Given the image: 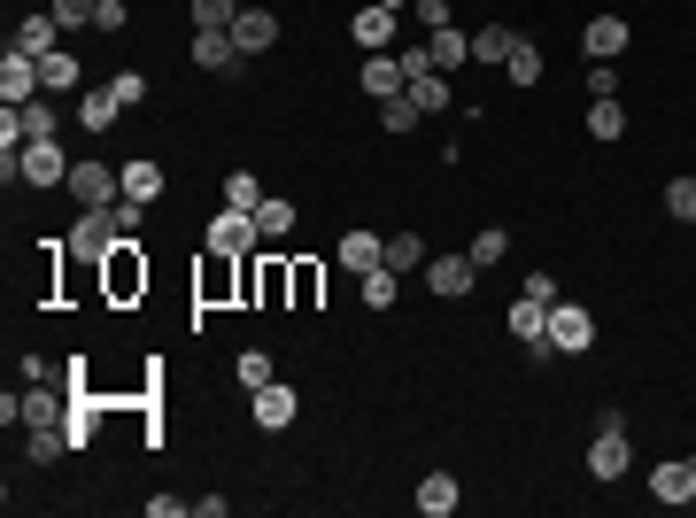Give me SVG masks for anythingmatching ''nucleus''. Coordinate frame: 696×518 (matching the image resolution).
I'll use <instances>...</instances> for the list:
<instances>
[{"mask_svg": "<svg viewBox=\"0 0 696 518\" xmlns=\"http://www.w3.org/2000/svg\"><path fill=\"white\" fill-rule=\"evenodd\" d=\"M70 156H62V140H31V148H16V186H70Z\"/></svg>", "mask_w": 696, "mask_h": 518, "instance_id": "obj_3", "label": "nucleus"}, {"mask_svg": "<svg viewBox=\"0 0 696 518\" xmlns=\"http://www.w3.org/2000/svg\"><path fill=\"white\" fill-rule=\"evenodd\" d=\"M225 209H248V217H256V209H264V178L256 171H225Z\"/></svg>", "mask_w": 696, "mask_h": 518, "instance_id": "obj_29", "label": "nucleus"}, {"mask_svg": "<svg viewBox=\"0 0 696 518\" xmlns=\"http://www.w3.org/2000/svg\"><path fill=\"white\" fill-rule=\"evenodd\" d=\"M356 86H364L371 101H395V93L410 86V70H402V54H364V70H356Z\"/></svg>", "mask_w": 696, "mask_h": 518, "instance_id": "obj_14", "label": "nucleus"}, {"mask_svg": "<svg viewBox=\"0 0 696 518\" xmlns=\"http://www.w3.org/2000/svg\"><path fill=\"white\" fill-rule=\"evenodd\" d=\"M240 302V256H225V248H209V271H201V302Z\"/></svg>", "mask_w": 696, "mask_h": 518, "instance_id": "obj_19", "label": "nucleus"}, {"mask_svg": "<svg viewBox=\"0 0 696 518\" xmlns=\"http://www.w3.org/2000/svg\"><path fill=\"white\" fill-rule=\"evenodd\" d=\"M379 124H387V132H418L426 117H418V101H410V93H395V101H379Z\"/></svg>", "mask_w": 696, "mask_h": 518, "instance_id": "obj_36", "label": "nucleus"}, {"mask_svg": "<svg viewBox=\"0 0 696 518\" xmlns=\"http://www.w3.org/2000/svg\"><path fill=\"white\" fill-rule=\"evenodd\" d=\"M519 295H534V302H557V279H549V271H526Z\"/></svg>", "mask_w": 696, "mask_h": 518, "instance_id": "obj_48", "label": "nucleus"}, {"mask_svg": "<svg viewBox=\"0 0 696 518\" xmlns=\"http://www.w3.org/2000/svg\"><path fill=\"white\" fill-rule=\"evenodd\" d=\"M0 101H8V109H23V101H39V54H23V47H8V62H0Z\"/></svg>", "mask_w": 696, "mask_h": 518, "instance_id": "obj_7", "label": "nucleus"}, {"mask_svg": "<svg viewBox=\"0 0 696 518\" xmlns=\"http://www.w3.org/2000/svg\"><path fill=\"white\" fill-rule=\"evenodd\" d=\"M78 78H86V62H78L70 47H54V54H39V93H86Z\"/></svg>", "mask_w": 696, "mask_h": 518, "instance_id": "obj_17", "label": "nucleus"}, {"mask_svg": "<svg viewBox=\"0 0 696 518\" xmlns=\"http://www.w3.org/2000/svg\"><path fill=\"white\" fill-rule=\"evenodd\" d=\"M225 31L240 39V54H271V47H279V16H271V8H240Z\"/></svg>", "mask_w": 696, "mask_h": 518, "instance_id": "obj_11", "label": "nucleus"}, {"mask_svg": "<svg viewBox=\"0 0 696 518\" xmlns=\"http://www.w3.org/2000/svg\"><path fill=\"white\" fill-rule=\"evenodd\" d=\"M54 23H62V31H78V23H93V0H54Z\"/></svg>", "mask_w": 696, "mask_h": 518, "instance_id": "obj_42", "label": "nucleus"}, {"mask_svg": "<svg viewBox=\"0 0 696 518\" xmlns=\"http://www.w3.org/2000/svg\"><path fill=\"white\" fill-rule=\"evenodd\" d=\"M473 279H480V263H473V256H426V287H434L441 302L473 295Z\"/></svg>", "mask_w": 696, "mask_h": 518, "instance_id": "obj_10", "label": "nucleus"}, {"mask_svg": "<svg viewBox=\"0 0 696 518\" xmlns=\"http://www.w3.org/2000/svg\"><path fill=\"white\" fill-rule=\"evenodd\" d=\"M379 8H395V16H402V8H410V0H379Z\"/></svg>", "mask_w": 696, "mask_h": 518, "instance_id": "obj_49", "label": "nucleus"}, {"mask_svg": "<svg viewBox=\"0 0 696 518\" xmlns=\"http://www.w3.org/2000/svg\"><path fill=\"white\" fill-rule=\"evenodd\" d=\"M109 93H117L125 109H140V101H148V70H117V78H109Z\"/></svg>", "mask_w": 696, "mask_h": 518, "instance_id": "obj_40", "label": "nucleus"}, {"mask_svg": "<svg viewBox=\"0 0 696 518\" xmlns=\"http://www.w3.org/2000/svg\"><path fill=\"white\" fill-rule=\"evenodd\" d=\"M295 217H302V209H295L287 193H264V209H256V232H264V240H287V232H295Z\"/></svg>", "mask_w": 696, "mask_h": 518, "instance_id": "obj_28", "label": "nucleus"}, {"mask_svg": "<svg viewBox=\"0 0 696 518\" xmlns=\"http://www.w3.org/2000/svg\"><path fill=\"white\" fill-rule=\"evenodd\" d=\"M596 348V318L580 310V302H549V356H588Z\"/></svg>", "mask_w": 696, "mask_h": 518, "instance_id": "obj_2", "label": "nucleus"}, {"mask_svg": "<svg viewBox=\"0 0 696 518\" xmlns=\"http://www.w3.org/2000/svg\"><path fill=\"white\" fill-rule=\"evenodd\" d=\"M379 263H387V240H379L371 225L341 232V271H356V279H364V271H379Z\"/></svg>", "mask_w": 696, "mask_h": 518, "instance_id": "obj_16", "label": "nucleus"}, {"mask_svg": "<svg viewBox=\"0 0 696 518\" xmlns=\"http://www.w3.org/2000/svg\"><path fill=\"white\" fill-rule=\"evenodd\" d=\"M504 70H511V86H534V78H541V47H534V39H511Z\"/></svg>", "mask_w": 696, "mask_h": 518, "instance_id": "obj_31", "label": "nucleus"}, {"mask_svg": "<svg viewBox=\"0 0 696 518\" xmlns=\"http://www.w3.org/2000/svg\"><path fill=\"white\" fill-rule=\"evenodd\" d=\"M109 209H117V201H109ZM109 209H78V232H70V248H78L86 263H101V256L117 248V217H109Z\"/></svg>", "mask_w": 696, "mask_h": 518, "instance_id": "obj_8", "label": "nucleus"}, {"mask_svg": "<svg viewBox=\"0 0 696 518\" xmlns=\"http://www.w3.org/2000/svg\"><path fill=\"white\" fill-rule=\"evenodd\" d=\"M426 54H434V70H441V78H449V70H457V62H473V39H465V31H457V23H441V31H426Z\"/></svg>", "mask_w": 696, "mask_h": 518, "instance_id": "obj_23", "label": "nucleus"}, {"mask_svg": "<svg viewBox=\"0 0 696 518\" xmlns=\"http://www.w3.org/2000/svg\"><path fill=\"white\" fill-rule=\"evenodd\" d=\"M465 256H473V263H480V271H488V263H504V256H511V232H504V225H480V232H473V248H465Z\"/></svg>", "mask_w": 696, "mask_h": 518, "instance_id": "obj_30", "label": "nucleus"}, {"mask_svg": "<svg viewBox=\"0 0 696 518\" xmlns=\"http://www.w3.org/2000/svg\"><path fill=\"white\" fill-rule=\"evenodd\" d=\"M193 511V496H156V504H148V518H186Z\"/></svg>", "mask_w": 696, "mask_h": 518, "instance_id": "obj_47", "label": "nucleus"}, {"mask_svg": "<svg viewBox=\"0 0 696 518\" xmlns=\"http://www.w3.org/2000/svg\"><path fill=\"white\" fill-rule=\"evenodd\" d=\"M70 418V395H54L47 379H31L23 387V426H62Z\"/></svg>", "mask_w": 696, "mask_h": 518, "instance_id": "obj_20", "label": "nucleus"}, {"mask_svg": "<svg viewBox=\"0 0 696 518\" xmlns=\"http://www.w3.org/2000/svg\"><path fill=\"white\" fill-rule=\"evenodd\" d=\"M635 465V441H627V426H596V441H588V472L596 480H619Z\"/></svg>", "mask_w": 696, "mask_h": 518, "instance_id": "obj_5", "label": "nucleus"}, {"mask_svg": "<svg viewBox=\"0 0 696 518\" xmlns=\"http://www.w3.org/2000/svg\"><path fill=\"white\" fill-rule=\"evenodd\" d=\"M580 39H588V54H596V62H612V54H627V39H635V31H627L619 16H596Z\"/></svg>", "mask_w": 696, "mask_h": 518, "instance_id": "obj_26", "label": "nucleus"}, {"mask_svg": "<svg viewBox=\"0 0 696 518\" xmlns=\"http://www.w3.org/2000/svg\"><path fill=\"white\" fill-rule=\"evenodd\" d=\"M395 279H402V271H387V263H379V271H364V310H395V295H402Z\"/></svg>", "mask_w": 696, "mask_h": 518, "instance_id": "obj_34", "label": "nucleus"}, {"mask_svg": "<svg viewBox=\"0 0 696 518\" xmlns=\"http://www.w3.org/2000/svg\"><path fill=\"white\" fill-rule=\"evenodd\" d=\"M54 39H62L54 8H39V16H16V47H23V54H54Z\"/></svg>", "mask_w": 696, "mask_h": 518, "instance_id": "obj_22", "label": "nucleus"}, {"mask_svg": "<svg viewBox=\"0 0 696 518\" xmlns=\"http://www.w3.org/2000/svg\"><path fill=\"white\" fill-rule=\"evenodd\" d=\"M666 217L696 225V178H666Z\"/></svg>", "mask_w": 696, "mask_h": 518, "instance_id": "obj_38", "label": "nucleus"}, {"mask_svg": "<svg viewBox=\"0 0 696 518\" xmlns=\"http://www.w3.org/2000/svg\"><path fill=\"white\" fill-rule=\"evenodd\" d=\"M109 217H117V240H140V201H117Z\"/></svg>", "mask_w": 696, "mask_h": 518, "instance_id": "obj_45", "label": "nucleus"}, {"mask_svg": "<svg viewBox=\"0 0 696 518\" xmlns=\"http://www.w3.org/2000/svg\"><path fill=\"white\" fill-rule=\"evenodd\" d=\"M232 379H240V387L256 395V387H264V379H279V371H271V356H264V348H240V363H232Z\"/></svg>", "mask_w": 696, "mask_h": 518, "instance_id": "obj_37", "label": "nucleus"}, {"mask_svg": "<svg viewBox=\"0 0 696 518\" xmlns=\"http://www.w3.org/2000/svg\"><path fill=\"white\" fill-rule=\"evenodd\" d=\"M348 39L364 47V54H395V8H356V23H348Z\"/></svg>", "mask_w": 696, "mask_h": 518, "instance_id": "obj_12", "label": "nucleus"}, {"mask_svg": "<svg viewBox=\"0 0 696 518\" xmlns=\"http://www.w3.org/2000/svg\"><path fill=\"white\" fill-rule=\"evenodd\" d=\"M117 117H125V101H117L109 86H86V93H78V124H86V132H117Z\"/></svg>", "mask_w": 696, "mask_h": 518, "instance_id": "obj_18", "label": "nucleus"}, {"mask_svg": "<svg viewBox=\"0 0 696 518\" xmlns=\"http://www.w3.org/2000/svg\"><path fill=\"white\" fill-rule=\"evenodd\" d=\"M650 496L658 504H696V465H658L650 472Z\"/></svg>", "mask_w": 696, "mask_h": 518, "instance_id": "obj_25", "label": "nucleus"}, {"mask_svg": "<svg viewBox=\"0 0 696 518\" xmlns=\"http://www.w3.org/2000/svg\"><path fill=\"white\" fill-rule=\"evenodd\" d=\"M240 16V0H193V31H225Z\"/></svg>", "mask_w": 696, "mask_h": 518, "instance_id": "obj_39", "label": "nucleus"}, {"mask_svg": "<svg viewBox=\"0 0 696 518\" xmlns=\"http://www.w3.org/2000/svg\"><path fill=\"white\" fill-rule=\"evenodd\" d=\"M387 271H426V240L418 232H395L387 240Z\"/></svg>", "mask_w": 696, "mask_h": 518, "instance_id": "obj_33", "label": "nucleus"}, {"mask_svg": "<svg viewBox=\"0 0 696 518\" xmlns=\"http://www.w3.org/2000/svg\"><path fill=\"white\" fill-rule=\"evenodd\" d=\"M93 31H125V0H93Z\"/></svg>", "mask_w": 696, "mask_h": 518, "instance_id": "obj_43", "label": "nucleus"}, {"mask_svg": "<svg viewBox=\"0 0 696 518\" xmlns=\"http://www.w3.org/2000/svg\"><path fill=\"white\" fill-rule=\"evenodd\" d=\"M588 132H596V140H619V132H627V109H619V93H612V101H588Z\"/></svg>", "mask_w": 696, "mask_h": 518, "instance_id": "obj_32", "label": "nucleus"}, {"mask_svg": "<svg viewBox=\"0 0 696 518\" xmlns=\"http://www.w3.org/2000/svg\"><path fill=\"white\" fill-rule=\"evenodd\" d=\"M101 295H109V302H140V295H148V256H140V240H117V248L101 256Z\"/></svg>", "mask_w": 696, "mask_h": 518, "instance_id": "obj_1", "label": "nucleus"}, {"mask_svg": "<svg viewBox=\"0 0 696 518\" xmlns=\"http://www.w3.org/2000/svg\"><path fill=\"white\" fill-rule=\"evenodd\" d=\"M588 93H596V101H612V93H619V70H612V62H596V70H588Z\"/></svg>", "mask_w": 696, "mask_h": 518, "instance_id": "obj_44", "label": "nucleus"}, {"mask_svg": "<svg viewBox=\"0 0 696 518\" xmlns=\"http://www.w3.org/2000/svg\"><path fill=\"white\" fill-rule=\"evenodd\" d=\"M318 287H326V271L318 263H295V310H318Z\"/></svg>", "mask_w": 696, "mask_h": 518, "instance_id": "obj_41", "label": "nucleus"}, {"mask_svg": "<svg viewBox=\"0 0 696 518\" xmlns=\"http://www.w3.org/2000/svg\"><path fill=\"white\" fill-rule=\"evenodd\" d=\"M209 248H225V256H256V248H264V232H256V217H248V209H217Z\"/></svg>", "mask_w": 696, "mask_h": 518, "instance_id": "obj_9", "label": "nucleus"}, {"mask_svg": "<svg viewBox=\"0 0 696 518\" xmlns=\"http://www.w3.org/2000/svg\"><path fill=\"white\" fill-rule=\"evenodd\" d=\"M504 54H511V31L504 23H480L473 31V62H504Z\"/></svg>", "mask_w": 696, "mask_h": 518, "instance_id": "obj_35", "label": "nucleus"}, {"mask_svg": "<svg viewBox=\"0 0 696 518\" xmlns=\"http://www.w3.org/2000/svg\"><path fill=\"white\" fill-rule=\"evenodd\" d=\"M457 504H465V496H457V472H426V480H418V511L426 518H449Z\"/></svg>", "mask_w": 696, "mask_h": 518, "instance_id": "obj_24", "label": "nucleus"}, {"mask_svg": "<svg viewBox=\"0 0 696 518\" xmlns=\"http://www.w3.org/2000/svg\"><path fill=\"white\" fill-rule=\"evenodd\" d=\"M193 62H201V70H217V78L248 70V54H240V39H232V31H193Z\"/></svg>", "mask_w": 696, "mask_h": 518, "instance_id": "obj_13", "label": "nucleus"}, {"mask_svg": "<svg viewBox=\"0 0 696 518\" xmlns=\"http://www.w3.org/2000/svg\"><path fill=\"white\" fill-rule=\"evenodd\" d=\"M125 201H140V209H148V201H163V163H148V156H132V163H125Z\"/></svg>", "mask_w": 696, "mask_h": 518, "instance_id": "obj_21", "label": "nucleus"}, {"mask_svg": "<svg viewBox=\"0 0 696 518\" xmlns=\"http://www.w3.org/2000/svg\"><path fill=\"white\" fill-rule=\"evenodd\" d=\"M511 341L534 348V356H549V302H534V295L511 302Z\"/></svg>", "mask_w": 696, "mask_h": 518, "instance_id": "obj_15", "label": "nucleus"}, {"mask_svg": "<svg viewBox=\"0 0 696 518\" xmlns=\"http://www.w3.org/2000/svg\"><path fill=\"white\" fill-rule=\"evenodd\" d=\"M410 8H418V23H426V31H441V23H449V0H410Z\"/></svg>", "mask_w": 696, "mask_h": 518, "instance_id": "obj_46", "label": "nucleus"}, {"mask_svg": "<svg viewBox=\"0 0 696 518\" xmlns=\"http://www.w3.org/2000/svg\"><path fill=\"white\" fill-rule=\"evenodd\" d=\"M402 93L418 101V117H441V109H449V78H441V70H418Z\"/></svg>", "mask_w": 696, "mask_h": 518, "instance_id": "obj_27", "label": "nucleus"}, {"mask_svg": "<svg viewBox=\"0 0 696 518\" xmlns=\"http://www.w3.org/2000/svg\"><path fill=\"white\" fill-rule=\"evenodd\" d=\"M295 418H302V395H295L287 379H264V387H256V426H264V434H287Z\"/></svg>", "mask_w": 696, "mask_h": 518, "instance_id": "obj_4", "label": "nucleus"}, {"mask_svg": "<svg viewBox=\"0 0 696 518\" xmlns=\"http://www.w3.org/2000/svg\"><path fill=\"white\" fill-rule=\"evenodd\" d=\"M70 193H78V209H109V201H125V178L109 171V163H78Z\"/></svg>", "mask_w": 696, "mask_h": 518, "instance_id": "obj_6", "label": "nucleus"}]
</instances>
